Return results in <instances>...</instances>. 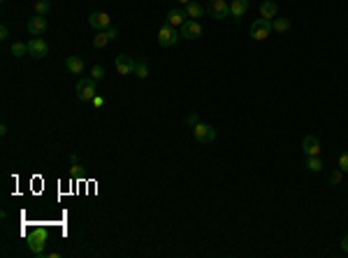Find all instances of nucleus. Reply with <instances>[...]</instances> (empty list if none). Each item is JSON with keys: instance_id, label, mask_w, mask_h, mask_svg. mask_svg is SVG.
I'll return each mask as SVG.
<instances>
[{"instance_id": "a211bd4d", "label": "nucleus", "mask_w": 348, "mask_h": 258, "mask_svg": "<svg viewBox=\"0 0 348 258\" xmlns=\"http://www.w3.org/2000/svg\"><path fill=\"white\" fill-rule=\"evenodd\" d=\"M183 9H186V14H188V19H193V21L202 19V14L207 12V9H204V7H202L200 2H195V0H190V2H188V5L183 7Z\"/></svg>"}, {"instance_id": "f8f14e48", "label": "nucleus", "mask_w": 348, "mask_h": 258, "mask_svg": "<svg viewBox=\"0 0 348 258\" xmlns=\"http://www.w3.org/2000/svg\"><path fill=\"white\" fill-rule=\"evenodd\" d=\"M47 28H49L47 16H40V14H35L33 19L28 21V33L33 35V37H40V35H44V33H47Z\"/></svg>"}, {"instance_id": "9b49d317", "label": "nucleus", "mask_w": 348, "mask_h": 258, "mask_svg": "<svg viewBox=\"0 0 348 258\" xmlns=\"http://www.w3.org/2000/svg\"><path fill=\"white\" fill-rule=\"evenodd\" d=\"M112 19H109L107 12H91L88 14V26L93 28V30H107Z\"/></svg>"}, {"instance_id": "4468645a", "label": "nucleus", "mask_w": 348, "mask_h": 258, "mask_svg": "<svg viewBox=\"0 0 348 258\" xmlns=\"http://www.w3.org/2000/svg\"><path fill=\"white\" fill-rule=\"evenodd\" d=\"M186 21H188V14H186V9H181V7H174V9L168 12V23L170 26L181 28Z\"/></svg>"}, {"instance_id": "c756f323", "label": "nucleus", "mask_w": 348, "mask_h": 258, "mask_svg": "<svg viewBox=\"0 0 348 258\" xmlns=\"http://www.w3.org/2000/svg\"><path fill=\"white\" fill-rule=\"evenodd\" d=\"M91 102H93V105H98V107H100V105H102V98H100V95H95V98H93V100H91Z\"/></svg>"}, {"instance_id": "f257e3e1", "label": "nucleus", "mask_w": 348, "mask_h": 258, "mask_svg": "<svg viewBox=\"0 0 348 258\" xmlns=\"http://www.w3.org/2000/svg\"><path fill=\"white\" fill-rule=\"evenodd\" d=\"M74 91H77V98L81 102H91L98 95V82H95L93 77H81L79 82H77V86H74Z\"/></svg>"}, {"instance_id": "7ed1b4c3", "label": "nucleus", "mask_w": 348, "mask_h": 258, "mask_svg": "<svg viewBox=\"0 0 348 258\" xmlns=\"http://www.w3.org/2000/svg\"><path fill=\"white\" fill-rule=\"evenodd\" d=\"M47 240H49L47 228H33L30 235H28V249H30L33 254H42V249H44V245H47Z\"/></svg>"}, {"instance_id": "6ab92c4d", "label": "nucleus", "mask_w": 348, "mask_h": 258, "mask_svg": "<svg viewBox=\"0 0 348 258\" xmlns=\"http://www.w3.org/2000/svg\"><path fill=\"white\" fill-rule=\"evenodd\" d=\"M323 168H325V163H323V158H321V156H307V170L321 172Z\"/></svg>"}, {"instance_id": "2eb2a0df", "label": "nucleus", "mask_w": 348, "mask_h": 258, "mask_svg": "<svg viewBox=\"0 0 348 258\" xmlns=\"http://www.w3.org/2000/svg\"><path fill=\"white\" fill-rule=\"evenodd\" d=\"M65 70L70 72V75H84L86 63L81 61L79 56H67V58H65Z\"/></svg>"}, {"instance_id": "412c9836", "label": "nucleus", "mask_w": 348, "mask_h": 258, "mask_svg": "<svg viewBox=\"0 0 348 258\" xmlns=\"http://www.w3.org/2000/svg\"><path fill=\"white\" fill-rule=\"evenodd\" d=\"M135 77H140V79H147V77H149L147 61H137V63H135Z\"/></svg>"}, {"instance_id": "423d86ee", "label": "nucleus", "mask_w": 348, "mask_h": 258, "mask_svg": "<svg viewBox=\"0 0 348 258\" xmlns=\"http://www.w3.org/2000/svg\"><path fill=\"white\" fill-rule=\"evenodd\" d=\"M207 12L211 14V19L225 21L230 16V2H228V0H209Z\"/></svg>"}, {"instance_id": "4be33fe9", "label": "nucleus", "mask_w": 348, "mask_h": 258, "mask_svg": "<svg viewBox=\"0 0 348 258\" xmlns=\"http://www.w3.org/2000/svg\"><path fill=\"white\" fill-rule=\"evenodd\" d=\"M49 9H51V2H49V0H37V2H35V14H40V16H47Z\"/></svg>"}, {"instance_id": "0eeeda50", "label": "nucleus", "mask_w": 348, "mask_h": 258, "mask_svg": "<svg viewBox=\"0 0 348 258\" xmlns=\"http://www.w3.org/2000/svg\"><path fill=\"white\" fill-rule=\"evenodd\" d=\"M135 58L133 56H126V54H119L114 58V68H116V72L119 75H123V77H128V75H135Z\"/></svg>"}, {"instance_id": "5701e85b", "label": "nucleus", "mask_w": 348, "mask_h": 258, "mask_svg": "<svg viewBox=\"0 0 348 258\" xmlns=\"http://www.w3.org/2000/svg\"><path fill=\"white\" fill-rule=\"evenodd\" d=\"M274 33H288L290 28V19H274Z\"/></svg>"}, {"instance_id": "f03ea898", "label": "nucleus", "mask_w": 348, "mask_h": 258, "mask_svg": "<svg viewBox=\"0 0 348 258\" xmlns=\"http://www.w3.org/2000/svg\"><path fill=\"white\" fill-rule=\"evenodd\" d=\"M272 30H274V23H272L269 19H262V16L251 23V37H253L255 42L267 40L269 35H272Z\"/></svg>"}, {"instance_id": "aec40b11", "label": "nucleus", "mask_w": 348, "mask_h": 258, "mask_svg": "<svg viewBox=\"0 0 348 258\" xmlns=\"http://www.w3.org/2000/svg\"><path fill=\"white\" fill-rule=\"evenodd\" d=\"M9 51H12L14 58H21V56H26V54H28V44H26V42H14Z\"/></svg>"}, {"instance_id": "1a4fd4ad", "label": "nucleus", "mask_w": 348, "mask_h": 258, "mask_svg": "<svg viewBox=\"0 0 348 258\" xmlns=\"http://www.w3.org/2000/svg\"><path fill=\"white\" fill-rule=\"evenodd\" d=\"M179 33H181L183 40H197V37H202V23H200V21L188 19L186 23L179 28Z\"/></svg>"}, {"instance_id": "ddd939ff", "label": "nucleus", "mask_w": 348, "mask_h": 258, "mask_svg": "<svg viewBox=\"0 0 348 258\" xmlns=\"http://www.w3.org/2000/svg\"><path fill=\"white\" fill-rule=\"evenodd\" d=\"M302 149L307 156H321V140L316 135H307L304 142H302Z\"/></svg>"}, {"instance_id": "b1692460", "label": "nucleus", "mask_w": 348, "mask_h": 258, "mask_svg": "<svg viewBox=\"0 0 348 258\" xmlns=\"http://www.w3.org/2000/svg\"><path fill=\"white\" fill-rule=\"evenodd\" d=\"M342 179H344V170H339V168H337V170H332L330 172V184H342Z\"/></svg>"}, {"instance_id": "f3484780", "label": "nucleus", "mask_w": 348, "mask_h": 258, "mask_svg": "<svg viewBox=\"0 0 348 258\" xmlns=\"http://www.w3.org/2000/svg\"><path fill=\"white\" fill-rule=\"evenodd\" d=\"M276 14H279V5H276L274 0H265V2H260V16L262 19L274 21Z\"/></svg>"}, {"instance_id": "39448f33", "label": "nucleus", "mask_w": 348, "mask_h": 258, "mask_svg": "<svg viewBox=\"0 0 348 258\" xmlns=\"http://www.w3.org/2000/svg\"><path fill=\"white\" fill-rule=\"evenodd\" d=\"M193 137H195V142H200V144H209V142H214L216 140V130L211 123H195L193 126Z\"/></svg>"}, {"instance_id": "20e7f679", "label": "nucleus", "mask_w": 348, "mask_h": 258, "mask_svg": "<svg viewBox=\"0 0 348 258\" xmlns=\"http://www.w3.org/2000/svg\"><path fill=\"white\" fill-rule=\"evenodd\" d=\"M179 37H181L179 28L170 26V23H163L161 30H158V44H161V47H174V44L179 42Z\"/></svg>"}, {"instance_id": "cd10ccee", "label": "nucleus", "mask_w": 348, "mask_h": 258, "mask_svg": "<svg viewBox=\"0 0 348 258\" xmlns=\"http://www.w3.org/2000/svg\"><path fill=\"white\" fill-rule=\"evenodd\" d=\"M7 37H9V28L2 26L0 28V40H7Z\"/></svg>"}, {"instance_id": "a878e982", "label": "nucleus", "mask_w": 348, "mask_h": 258, "mask_svg": "<svg viewBox=\"0 0 348 258\" xmlns=\"http://www.w3.org/2000/svg\"><path fill=\"white\" fill-rule=\"evenodd\" d=\"M339 170L348 172V151H344L342 156H339Z\"/></svg>"}, {"instance_id": "7c9ffc66", "label": "nucleus", "mask_w": 348, "mask_h": 258, "mask_svg": "<svg viewBox=\"0 0 348 258\" xmlns=\"http://www.w3.org/2000/svg\"><path fill=\"white\" fill-rule=\"evenodd\" d=\"M179 2H181V5H188V2H190V0H179Z\"/></svg>"}, {"instance_id": "dca6fc26", "label": "nucleus", "mask_w": 348, "mask_h": 258, "mask_svg": "<svg viewBox=\"0 0 348 258\" xmlns=\"http://www.w3.org/2000/svg\"><path fill=\"white\" fill-rule=\"evenodd\" d=\"M246 12H248V0H232L230 2V16L234 21H239Z\"/></svg>"}, {"instance_id": "c85d7f7f", "label": "nucleus", "mask_w": 348, "mask_h": 258, "mask_svg": "<svg viewBox=\"0 0 348 258\" xmlns=\"http://www.w3.org/2000/svg\"><path fill=\"white\" fill-rule=\"evenodd\" d=\"M342 249L348 254V233H346V235H344V240H342Z\"/></svg>"}, {"instance_id": "6e6552de", "label": "nucleus", "mask_w": 348, "mask_h": 258, "mask_svg": "<svg viewBox=\"0 0 348 258\" xmlns=\"http://www.w3.org/2000/svg\"><path fill=\"white\" fill-rule=\"evenodd\" d=\"M28 54L33 56V58H44L49 56V42L44 37H33V40L28 42Z\"/></svg>"}, {"instance_id": "9d476101", "label": "nucleus", "mask_w": 348, "mask_h": 258, "mask_svg": "<svg viewBox=\"0 0 348 258\" xmlns=\"http://www.w3.org/2000/svg\"><path fill=\"white\" fill-rule=\"evenodd\" d=\"M114 40H119V30H116V28L98 30V35L93 37V47L95 49H102V47H107L109 42H114Z\"/></svg>"}, {"instance_id": "bb28decb", "label": "nucleus", "mask_w": 348, "mask_h": 258, "mask_svg": "<svg viewBox=\"0 0 348 258\" xmlns=\"http://www.w3.org/2000/svg\"><path fill=\"white\" fill-rule=\"evenodd\" d=\"M186 123H188V126H195V123H200V119H197V114H188Z\"/></svg>"}, {"instance_id": "393cba45", "label": "nucleus", "mask_w": 348, "mask_h": 258, "mask_svg": "<svg viewBox=\"0 0 348 258\" xmlns=\"http://www.w3.org/2000/svg\"><path fill=\"white\" fill-rule=\"evenodd\" d=\"M91 77H93L95 82L102 79V77H105V68H102V65H93V68H91Z\"/></svg>"}]
</instances>
